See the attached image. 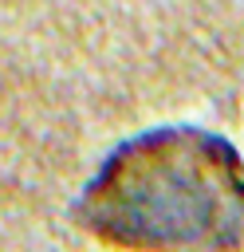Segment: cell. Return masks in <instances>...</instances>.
Returning <instances> with one entry per match:
<instances>
[{"instance_id":"obj_1","label":"cell","mask_w":244,"mask_h":252,"mask_svg":"<svg viewBox=\"0 0 244 252\" xmlns=\"http://www.w3.org/2000/svg\"><path fill=\"white\" fill-rule=\"evenodd\" d=\"M83 220L130 248L220 252L244 224L240 154L205 130L142 134L87 185Z\"/></svg>"}]
</instances>
